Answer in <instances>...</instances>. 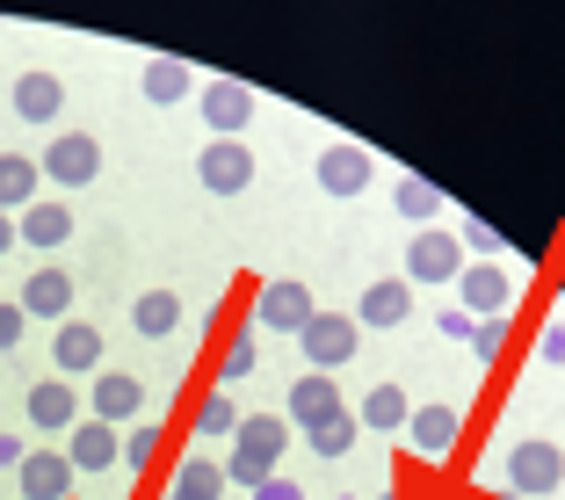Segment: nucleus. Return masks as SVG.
<instances>
[{
	"label": "nucleus",
	"instance_id": "nucleus-4",
	"mask_svg": "<svg viewBox=\"0 0 565 500\" xmlns=\"http://www.w3.org/2000/svg\"><path fill=\"white\" fill-rule=\"evenodd\" d=\"M36 167H44L51 189H95V174H102V138L95 131H58L44 152H36Z\"/></svg>",
	"mask_w": 565,
	"mask_h": 500
},
{
	"label": "nucleus",
	"instance_id": "nucleus-2",
	"mask_svg": "<svg viewBox=\"0 0 565 500\" xmlns=\"http://www.w3.org/2000/svg\"><path fill=\"white\" fill-rule=\"evenodd\" d=\"M500 479H508V493L515 500H544L565 486V450L558 443H544V435H522L515 450L500 457Z\"/></svg>",
	"mask_w": 565,
	"mask_h": 500
},
{
	"label": "nucleus",
	"instance_id": "nucleus-30",
	"mask_svg": "<svg viewBox=\"0 0 565 500\" xmlns=\"http://www.w3.org/2000/svg\"><path fill=\"white\" fill-rule=\"evenodd\" d=\"M355 435H363V421H355V406H349V414H333L327 428H312L305 443H312V457H327V465H341V457L355 450Z\"/></svg>",
	"mask_w": 565,
	"mask_h": 500
},
{
	"label": "nucleus",
	"instance_id": "nucleus-15",
	"mask_svg": "<svg viewBox=\"0 0 565 500\" xmlns=\"http://www.w3.org/2000/svg\"><path fill=\"white\" fill-rule=\"evenodd\" d=\"M102 363V327L95 319H66L51 333V377H95Z\"/></svg>",
	"mask_w": 565,
	"mask_h": 500
},
{
	"label": "nucleus",
	"instance_id": "nucleus-11",
	"mask_svg": "<svg viewBox=\"0 0 565 500\" xmlns=\"http://www.w3.org/2000/svg\"><path fill=\"white\" fill-rule=\"evenodd\" d=\"M196 109H203V131L211 138H239L254 124V87L247 81H203Z\"/></svg>",
	"mask_w": 565,
	"mask_h": 500
},
{
	"label": "nucleus",
	"instance_id": "nucleus-25",
	"mask_svg": "<svg viewBox=\"0 0 565 500\" xmlns=\"http://www.w3.org/2000/svg\"><path fill=\"white\" fill-rule=\"evenodd\" d=\"M225 465H217L211 450H196V457H182V465H174V486H167V493H182V500H217L225 493Z\"/></svg>",
	"mask_w": 565,
	"mask_h": 500
},
{
	"label": "nucleus",
	"instance_id": "nucleus-33",
	"mask_svg": "<svg viewBox=\"0 0 565 500\" xmlns=\"http://www.w3.org/2000/svg\"><path fill=\"white\" fill-rule=\"evenodd\" d=\"M500 349H508V319H479V333H471V355H479V363H500Z\"/></svg>",
	"mask_w": 565,
	"mask_h": 500
},
{
	"label": "nucleus",
	"instance_id": "nucleus-8",
	"mask_svg": "<svg viewBox=\"0 0 565 500\" xmlns=\"http://www.w3.org/2000/svg\"><path fill=\"white\" fill-rule=\"evenodd\" d=\"M312 312H319V305H312V290H305L298 276H276V284L254 290V327H262V333H305Z\"/></svg>",
	"mask_w": 565,
	"mask_h": 500
},
{
	"label": "nucleus",
	"instance_id": "nucleus-34",
	"mask_svg": "<svg viewBox=\"0 0 565 500\" xmlns=\"http://www.w3.org/2000/svg\"><path fill=\"white\" fill-rule=\"evenodd\" d=\"M435 333H443V341H465V349H471V333H479V319H471L465 305H443V312H435Z\"/></svg>",
	"mask_w": 565,
	"mask_h": 500
},
{
	"label": "nucleus",
	"instance_id": "nucleus-20",
	"mask_svg": "<svg viewBox=\"0 0 565 500\" xmlns=\"http://www.w3.org/2000/svg\"><path fill=\"white\" fill-rule=\"evenodd\" d=\"M414 312V284L406 276H377V284L363 290V305H355V327H399V319Z\"/></svg>",
	"mask_w": 565,
	"mask_h": 500
},
{
	"label": "nucleus",
	"instance_id": "nucleus-19",
	"mask_svg": "<svg viewBox=\"0 0 565 500\" xmlns=\"http://www.w3.org/2000/svg\"><path fill=\"white\" fill-rule=\"evenodd\" d=\"M146 414V384L131 377V370H95V421H109V428H124V421Z\"/></svg>",
	"mask_w": 565,
	"mask_h": 500
},
{
	"label": "nucleus",
	"instance_id": "nucleus-17",
	"mask_svg": "<svg viewBox=\"0 0 565 500\" xmlns=\"http://www.w3.org/2000/svg\"><path fill=\"white\" fill-rule=\"evenodd\" d=\"M73 457L66 450H30L22 457V471H15V486H22V500H73Z\"/></svg>",
	"mask_w": 565,
	"mask_h": 500
},
{
	"label": "nucleus",
	"instance_id": "nucleus-12",
	"mask_svg": "<svg viewBox=\"0 0 565 500\" xmlns=\"http://www.w3.org/2000/svg\"><path fill=\"white\" fill-rule=\"evenodd\" d=\"M66 457H73V471H81V479L124 471V428H109V421H95V414H87L81 428L66 435Z\"/></svg>",
	"mask_w": 565,
	"mask_h": 500
},
{
	"label": "nucleus",
	"instance_id": "nucleus-38",
	"mask_svg": "<svg viewBox=\"0 0 565 500\" xmlns=\"http://www.w3.org/2000/svg\"><path fill=\"white\" fill-rule=\"evenodd\" d=\"M22 457H30V443L22 435H0V471H22Z\"/></svg>",
	"mask_w": 565,
	"mask_h": 500
},
{
	"label": "nucleus",
	"instance_id": "nucleus-26",
	"mask_svg": "<svg viewBox=\"0 0 565 500\" xmlns=\"http://www.w3.org/2000/svg\"><path fill=\"white\" fill-rule=\"evenodd\" d=\"M254 370H262V327H233L225 333V355H217V384H225V392H233L239 377H254Z\"/></svg>",
	"mask_w": 565,
	"mask_h": 500
},
{
	"label": "nucleus",
	"instance_id": "nucleus-21",
	"mask_svg": "<svg viewBox=\"0 0 565 500\" xmlns=\"http://www.w3.org/2000/svg\"><path fill=\"white\" fill-rule=\"evenodd\" d=\"M138 87H146V102L152 109H174V102H189L196 95V66H189V58H146V73H138Z\"/></svg>",
	"mask_w": 565,
	"mask_h": 500
},
{
	"label": "nucleus",
	"instance_id": "nucleus-18",
	"mask_svg": "<svg viewBox=\"0 0 565 500\" xmlns=\"http://www.w3.org/2000/svg\"><path fill=\"white\" fill-rule=\"evenodd\" d=\"M15 117L22 124H58V109H66V81L58 73H44V66H30V73H15Z\"/></svg>",
	"mask_w": 565,
	"mask_h": 500
},
{
	"label": "nucleus",
	"instance_id": "nucleus-16",
	"mask_svg": "<svg viewBox=\"0 0 565 500\" xmlns=\"http://www.w3.org/2000/svg\"><path fill=\"white\" fill-rule=\"evenodd\" d=\"M282 414H290V421H298L305 435H312V428H327L333 414H349V400H341V384H333V377H319V370H305V377L290 384V400H282Z\"/></svg>",
	"mask_w": 565,
	"mask_h": 500
},
{
	"label": "nucleus",
	"instance_id": "nucleus-13",
	"mask_svg": "<svg viewBox=\"0 0 565 500\" xmlns=\"http://www.w3.org/2000/svg\"><path fill=\"white\" fill-rule=\"evenodd\" d=\"M22 312H30V319H51V327H66V319H73V276H66V268H58V262H36L30 268V276H22Z\"/></svg>",
	"mask_w": 565,
	"mask_h": 500
},
{
	"label": "nucleus",
	"instance_id": "nucleus-32",
	"mask_svg": "<svg viewBox=\"0 0 565 500\" xmlns=\"http://www.w3.org/2000/svg\"><path fill=\"white\" fill-rule=\"evenodd\" d=\"M457 240H465V254H471V262H500V247H508V240H500L493 233V225H486V217H457Z\"/></svg>",
	"mask_w": 565,
	"mask_h": 500
},
{
	"label": "nucleus",
	"instance_id": "nucleus-14",
	"mask_svg": "<svg viewBox=\"0 0 565 500\" xmlns=\"http://www.w3.org/2000/svg\"><path fill=\"white\" fill-rule=\"evenodd\" d=\"M81 392H73V377H36L30 384V428L36 435H73L81 428Z\"/></svg>",
	"mask_w": 565,
	"mask_h": 500
},
{
	"label": "nucleus",
	"instance_id": "nucleus-28",
	"mask_svg": "<svg viewBox=\"0 0 565 500\" xmlns=\"http://www.w3.org/2000/svg\"><path fill=\"white\" fill-rule=\"evenodd\" d=\"M189 428H196L203 443H225V435H239V406H233V392H225V384H211V392L196 400V421H189Z\"/></svg>",
	"mask_w": 565,
	"mask_h": 500
},
{
	"label": "nucleus",
	"instance_id": "nucleus-35",
	"mask_svg": "<svg viewBox=\"0 0 565 500\" xmlns=\"http://www.w3.org/2000/svg\"><path fill=\"white\" fill-rule=\"evenodd\" d=\"M536 363H544V370H558V363H565V319H551V327L536 333Z\"/></svg>",
	"mask_w": 565,
	"mask_h": 500
},
{
	"label": "nucleus",
	"instance_id": "nucleus-31",
	"mask_svg": "<svg viewBox=\"0 0 565 500\" xmlns=\"http://www.w3.org/2000/svg\"><path fill=\"white\" fill-rule=\"evenodd\" d=\"M160 450H167L160 421H131V428H124V471H152V465H160Z\"/></svg>",
	"mask_w": 565,
	"mask_h": 500
},
{
	"label": "nucleus",
	"instance_id": "nucleus-9",
	"mask_svg": "<svg viewBox=\"0 0 565 500\" xmlns=\"http://www.w3.org/2000/svg\"><path fill=\"white\" fill-rule=\"evenodd\" d=\"M312 174H319V189H327V196H341V203H349V196H363V189L377 182V152H370V146H355V138H333V146L319 152V167H312Z\"/></svg>",
	"mask_w": 565,
	"mask_h": 500
},
{
	"label": "nucleus",
	"instance_id": "nucleus-22",
	"mask_svg": "<svg viewBox=\"0 0 565 500\" xmlns=\"http://www.w3.org/2000/svg\"><path fill=\"white\" fill-rule=\"evenodd\" d=\"M15 233H22V247L51 254V247H66V240H73V211L58 196H44V203H30V211L15 217Z\"/></svg>",
	"mask_w": 565,
	"mask_h": 500
},
{
	"label": "nucleus",
	"instance_id": "nucleus-36",
	"mask_svg": "<svg viewBox=\"0 0 565 500\" xmlns=\"http://www.w3.org/2000/svg\"><path fill=\"white\" fill-rule=\"evenodd\" d=\"M22 333H30V312H22V305H0V355L22 349Z\"/></svg>",
	"mask_w": 565,
	"mask_h": 500
},
{
	"label": "nucleus",
	"instance_id": "nucleus-3",
	"mask_svg": "<svg viewBox=\"0 0 565 500\" xmlns=\"http://www.w3.org/2000/svg\"><path fill=\"white\" fill-rule=\"evenodd\" d=\"M465 268H471V254H465V240H457V225H428V233H414L406 240V284H435V290H457L465 284Z\"/></svg>",
	"mask_w": 565,
	"mask_h": 500
},
{
	"label": "nucleus",
	"instance_id": "nucleus-23",
	"mask_svg": "<svg viewBox=\"0 0 565 500\" xmlns=\"http://www.w3.org/2000/svg\"><path fill=\"white\" fill-rule=\"evenodd\" d=\"M355 421H363L370 435H406V421H414V400H406V384L384 377L377 392H370V400L355 406Z\"/></svg>",
	"mask_w": 565,
	"mask_h": 500
},
{
	"label": "nucleus",
	"instance_id": "nucleus-7",
	"mask_svg": "<svg viewBox=\"0 0 565 500\" xmlns=\"http://www.w3.org/2000/svg\"><path fill=\"white\" fill-rule=\"evenodd\" d=\"M457 443H465V406H449V400L414 406V421H406V450L414 457L443 465V457H457Z\"/></svg>",
	"mask_w": 565,
	"mask_h": 500
},
{
	"label": "nucleus",
	"instance_id": "nucleus-5",
	"mask_svg": "<svg viewBox=\"0 0 565 500\" xmlns=\"http://www.w3.org/2000/svg\"><path fill=\"white\" fill-rule=\"evenodd\" d=\"M515 298H522V276H515V268H500V262H471L465 284H457V305H465L471 319H508Z\"/></svg>",
	"mask_w": 565,
	"mask_h": 500
},
{
	"label": "nucleus",
	"instance_id": "nucleus-40",
	"mask_svg": "<svg viewBox=\"0 0 565 500\" xmlns=\"http://www.w3.org/2000/svg\"><path fill=\"white\" fill-rule=\"evenodd\" d=\"M167 500H182V493H167Z\"/></svg>",
	"mask_w": 565,
	"mask_h": 500
},
{
	"label": "nucleus",
	"instance_id": "nucleus-27",
	"mask_svg": "<svg viewBox=\"0 0 565 500\" xmlns=\"http://www.w3.org/2000/svg\"><path fill=\"white\" fill-rule=\"evenodd\" d=\"M131 327L146 333V341H167V333L182 327V298H174V290H138V305H131Z\"/></svg>",
	"mask_w": 565,
	"mask_h": 500
},
{
	"label": "nucleus",
	"instance_id": "nucleus-1",
	"mask_svg": "<svg viewBox=\"0 0 565 500\" xmlns=\"http://www.w3.org/2000/svg\"><path fill=\"white\" fill-rule=\"evenodd\" d=\"M282 450H290V421H276V414H239L233 457H225V479L254 493V486H268V479H276Z\"/></svg>",
	"mask_w": 565,
	"mask_h": 500
},
{
	"label": "nucleus",
	"instance_id": "nucleus-29",
	"mask_svg": "<svg viewBox=\"0 0 565 500\" xmlns=\"http://www.w3.org/2000/svg\"><path fill=\"white\" fill-rule=\"evenodd\" d=\"M392 203H399V217H414L420 233H428L435 217H443V189H435L428 174H399V189H392Z\"/></svg>",
	"mask_w": 565,
	"mask_h": 500
},
{
	"label": "nucleus",
	"instance_id": "nucleus-41",
	"mask_svg": "<svg viewBox=\"0 0 565 500\" xmlns=\"http://www.w3.org/2000/svg\"><path fill=\"white\" fill-rule=\"evenodd\" d=\"M377 500H392V493H377Z\"/></svg>",
	"mask_w": 565,
	"mask_h": 500
},
{
	"label": "nucleus",
	"instance_id": "nucleus-24",
	"mask_svg": "<svg viewBox=\"0 0 565 500\" xmlns=\"http://www.w3.org/2000/svg\"><path fill=\"white\" fill-rule=\"evenodd\" d=\"M36 182H44V167H36L30 152H0V211H8V217H22L30 203H44Z\"/></svg>",
	"mask_w": 565,
	"mask_h": 500
},
{
	"label": "nucleus",
	"instance_id": "nucleus-6",
	"mask_svg": "<svg viewBox=\"0 0 565 500\" xmlns=\"http://www.w3.org/2000/svg\"><path fill=\"white\" fill-rule=\"evenodd\" d=\"M355 341H363V327H355V312H312V327L298 333L305 363H312L319 377H333L341 363H355Z\"/></svg>",
	"mask_w": 565,
	"mask_h": 500
},
{
	"label": "nucleus",
	"instance_id": "nucleus-39",
	"mask_svg": "<svg viewBox=\"0 0 565 500\" xmlns=\"http://www.w3.org/2000/svg\"><path fill=\"white\" fill-rule=\"evenodd\" d=\"M15 247H22V233H15V217L0 211V254H15Z\"/></svg>",
	"mask_w": 565,
	"mask_h": 500
},
{
	"label": "nucleus",
	"instance_id": "nucleus-37",
	"mask_svg": "<svg viewBox=\"0 0 565 500\" xmlns=\"http://www.w3.org/2000/svg\"><path fill=\"white\" fill-rule=\"evenodd\" d=\"M247 500H305V493H298V479H268V486H254Z\"/></svg>",
	"mask_w": 565,
	"mask_h": 500
},
{
	"label": "nucleus",
	"instance_id": "nucleus-10",
	"mask_svg": "<svg viewBox=\"0 0 565 500\" xmlns=\"http://www.w3.org/2000/svg\"><path fill=\"white\" fill-rule=\"evenodd\" d=\"M196 182L211 189V196H247V189H254V152H247V138H211V146L196 152Z\"/></svg>",
	"mask_w": 565,
	"mask_h": 500
}]
</instances>
